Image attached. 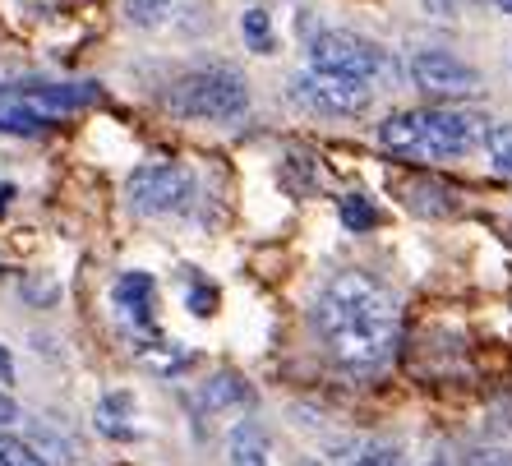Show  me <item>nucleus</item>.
Here are the masks:
<instances>
[{
	"mask_svg": "<svg viewBox=\"0 0 512 466\" xmlns=\"http://www.w3.org/2000/svg\"><path fill=\"white\" fill-rule=\"evenodd\" d=\"M167 107L185 120H240L250 107V84L231 65H208L171 84Z\"/></svg>",
	"mask_w": 512,
	"mask_h": 466,
	"instance_id": "obj_1",
	"label": "nucleus"
},
{
	"mask_svg": "<svg viewBox=\"0 0 512 466\" xmlns=\"http://www.w3.org/2000/svg\"><path fill=\"white\" fill-rule=\"evenodd\" d=\"M374 319H397L388 291L365 273H337L328 287H323L319 305H314V323H319L323 337L342 333V328H356V323H374Z\"/></svg>",
	"mask_w": 512,
	"mask_h": 466,
	"instance_id": "obj_2",
	"label": "nucleus"
},
{
	"mask_svg": "<svg viewBox=\"0 0 512 466\" xmlns=\"http://www.w3.org/2000/svg\"><path fill=\"white\" fill-rule=\"evenodd\" d=\"M310 70L360 79V84H397V60L360 33H319L310 42Z\"/></svg>",
	"mask_w": 512,
	"mask_h": 466,
	"instance_id": "obj_3",
	"label": "nucleus"
},
{
	"mask_svg": "<svg viewBox=\"0 0 512 466\" xmlns=\"http://www.w3.org/2000/svg\"><path fill=\"white\" fill-rule=\"evenodd\" d=\"M489 120L462 107H429L420 111V157H462L485 144Z\"/></svg>",
	"mask_w": 512,
	"mask_h": 466,
	"instance_id": "obj_4",
	"label": "nucleus"
},
{
	"mask_svg": "<svg viewBox=\"0 0 512 466\" xmlns=\"http://www.w3.org/2000/svg\"><path fill=\"white\" fill-rule=\"evenodd\" d=\"M190 171L171 167V162H153V167H139L125 180V204L139 217H162L171 208H180L190 199Z\"/></svg>",
	"mask_w": 512,
	"mask_h": 466,
	"instance_id": "obj_5",
	"label": "nucleus"
},
{
	"mask_svg": "<svg viewBox=\"0 0 512 466\" xmlns=\"http://www.w3.org/2000/svg\"><path fill=\"white\" fill-rule=\"evenodd\" d=\"M406 74H411V84H416L425 97H443V102H453V97H476L480 84H485L476 65L457 60L453 51H416L411 65H406Z\"/></svg>",
	"mask_w": 512,
	"mask_h": 466,
	"instance_id": "obj_6",
	"label": "nucleus"
},
{
	"mask_svg": "<svg viewBox=\"0 0 512 466\" xmlns=\"http://www.w3.org/2000/svg\"><path fill=\"white\" fill-rule=\"evenodd\" d=\"M300 107L319 111V116H360L374 102V88L360 79H342V74H323V70H305L291 84Z\"/></svg>",
	"mask_w": 512,
	"mask_h": 466,
	"instance_id": "obj_7",
	"label": "nucleus"
},
{
	"mask_svg": "<svg viewBox=\"0 0 512 466\" xmlns=\"http://www.w3.org/2000/svg\"><path fill=\"white\" fill-rule=\"evenodd\" d=\"M397 347V319H374V323H356L342 333L328 337V351L342 370H379L383 360L393 356Z\"/></svg>",
	"mask_w": 512,
	"mask_h": 466,
	"instance_id": "obj_8",
	"label": "nucleus"
},
{
	"mask_svg": "<svg viewBox=\"0 0 512 466\" xmlns=\"http://www.w3.org/2000/svg\"><path fill=\"white\" fill-rule=\"evenodd\" d=\"M111 300H116V310L125 314V319L148 323L157 310V282L148 273H125L116 287H111Z\"/></svg>",
	"mask_w": 512,
	"mask_h": 466,
	"instance_id": "obj_9",
	"label": "nucleus"
},
{
	"mask_svg": "<svg viewBox=\"0 0 512 466\" xmlns=\"http://www.w3.org/2000/svg\"><path fill=\"white\" fill-rule=\"evenodd\" d=\"M236 402H250V383L240 379V374H217L190 397L194 411H222V407H236Z\"/></svg>",
	"mask_w": 512,
	"mask_h": 466,
	"instance_id": "obj_10",
	"label": "nucleus"
},
{
	"mask_svg": "<svg viewBox=\"0 0 512 466\" xmlns=\"http://www.w3.org/2000/svg\"><path fill=\"white\" fill-rule=\"evenodd\" d=\"M379 144L388 153H411L420 157V111H393L379 125Z\"/></svg>",
	"mask_w": 512,
	"mask_h": 466,
	"instance_id": "obj_11",
	"label": "nucleus"
},
{
	"mask_svg": "<svg viewBox=\"0 0 512 466\" xmlns=\"http://www.w3.org/2000/svg\"><path fill=\"white\" fill-rule=\"evenodd\" d=\"M120 416H134V397L130 393H107L97 402V425L111 439H134V425H120Z\"/></svg>",
	"mask_w": 512,
	"mask_h": 466,
	"instance_id": "obj_12",
	"label": "nucleus"
},
{
	"mask_svg": "<svg viewBox=\"0 0 512 466\" xmlns=\"http://www.w3.org/2000/svg\"><path fill=\"white\" fill-rule=\"evenodd\" d=\"M231 466H268V439L254 425H240L231 434Z\"/></svg>",
	"mask_w": 512,
	"mask_h": 466,
	"instance_id": "obj_13",
	"label": "nucleus"
},
{
	"mask_svg": "<svg viewBox=\"0 0 512 466\" xmlns=\"http://www.w3.org/2000/svg\"><path fill=\"white\" fill-rule=\"evenodd\" d=\"M0 466H51L47 457L37 453L28 439H14V434H0Z\"/></svg>",
	"mask_w": 512,
	"mask_h": 466,
	"instance_id": "obj_14",
	"label": "nucleus"
},
{
	"mask_svg": "<svg viewBox=\"0 0 512 466\" xmlns=\"http://www.w3.org/2000/svg\"><path fill=\"white\" fill-rule=\"evenodd\" d=\"M342 222L351 231H374L379 227V208H374L365 194H346L342 199Z\"/></svg>",
	"mask_w": 512,
	"mask_h": 466,
	"instance_id": "obj_15",
	"label": "nucleus"
},
{
	"mask_svg": "<svg viewBox=\"0 0 512 466\" xmlns=\"http://www.w3.org/2000/svg\"><path fill=\"white\" fill-rule=\"evenodd\" d=\"M240 33H245V42H250L259 56H268V51H273V28H268V14H263V10H245V14H240Z\"/></svg>",
	"mask_w": 512,
	"mask_h": 466,
	"instance_id": "obj_16",
	"label": "nucleus"
},
{
	"mask_svg": "<svg viewBox=\"0 0 512 466\" xmlns=\"http://www.w3.org/2000/svg\"><path fill=\"white\" fill-rule=\"evenodd\" d=\"M485 148H489V162H494L503 176H512V125H489Z\"/></svg>",
	"mask_w": 512,
	"mask_h": 466,
	"instance_id": "obj_17",
	"label": "nucleus"
},
{
	"mask_svg": "<svg viewBox=\"0 0 512 466\" xmlns=\"http://www.w3.org/2000/svg\"><path fill=\"white\" fill-rule=\"evenodd\" d=\"M171 5H176V0H125V19H130L134 28H153L167 19Z\"/></svg>",
	"mask_w": 512,
	"mask_h": 466,
	"instance_id": "obj_18",
	"label": "nucleus"
},
{
	"mask_svg": "<svg viewBox=\"0 0 512 466\" xmlns=\"http://www.w3.org/2000/svg\"><path fill=\"white\" fill-rule=\"evenodd\" d=\"M213 305H217L213 287H194V291H190V310H194V314H213Z\"/></svg>",
	"mask_w": 512,
	"mask_h": 466,
	"instance_id": "obj_19",
	"label": "nucleus"
},
{
	"mask_svg": "<svg viewBox=\"0 0 512 466\" xmlns=\"http://www.w3.org/2000/svg\"><path fill=\"white\" fill-rule=\"evenodd\" d=\"M356 466H402V457H397L393 448H374V453H365Z\"/></svg>",
	"mask_w": 512,
	"mask_h": 466,
	"instance_id": "obj_20",
	"label": "nucleus"
},
{
	"mask_svg": "<svg viewBox=\"0 0 512 466\" xmlns=\"http://www.w3.org/2000/svg\"><path fill=\"white\" fill-rule=\"evenodd\" d=\"M14 420H19V402H14L10 393H0V430H5V425H14Z\"/></svg>",
	"mask_w": 512,
	"mask_h": 466,
	"instance_id": "obj_21",
	"label": "nucleus"
},
{
	"mask_svg": "<svg viewBox=\"0 0 512 466\" xmlns=\"http://www.w3.org/2000/svg\"><path fill=\"white\" fill-rule=\"evenodd\" d=\"M0 383H14V356L0 347Z\"/></svg>",
	"mask_w": 512,
	"mask_h": 466,
	"instance_id": "obj_22",
	"label": "nucleus"
},
{
	"mask_svg": "<svg viewBox=\"0 0 512 466\" xmlns=\"http://www.w3.org/2000/svg\"><path fill=\"white\" fill-rule=\"evenodd\" d=\"M476 466H512V457H499V453H489V457H480Z\"/></svg>",
	"mask_w": 512,
	"mask_h": 466,
	"instance_id": "obj_23",
	"label": "nucleus"
},
{
	"mask_svg": "<svg viewBox=\"0 0 512 466\" xmlns=\"http://www.w3.org/2000/svg\"><path fill=\"white\" fill-rule=\"evenodd\" d=\"M425 5H434V10H457L462 0H425Z\"/></svg>",
	"mask_w": 512,
	"mask_h": 466,
	"instance_id": "obj_24",
	"label": "nucleus"
},
{
	"mask_svg": "<svg viewBox=\"0 0 512 466\" xmlns=\"http://www.w3.org/2000/svg\"><path fill=\"white\" fill-rule=\"evenodd\" d=\"M499 10H503V14H512V0H499Z\"/></svg>",
	"mask_w": 512,
	"mask_h": 466,
	"instance_id": "obj_25",
	"label": "nucleus"
},
{
	"mask_svg": "<svg viewBox=\"0 0 512 466\" xmlns=\"http://www.w3.org/2000/svg\"><path fill=\"white\" fill-rule=\"evenodd\" d=\"M429 466H443V462H429Z\"/></svg>",
	"mask_w": 512,
	"mask_h": 466,
	"instance_id": "obj_26",
	"label": "nucleus"
}]
</instances>
